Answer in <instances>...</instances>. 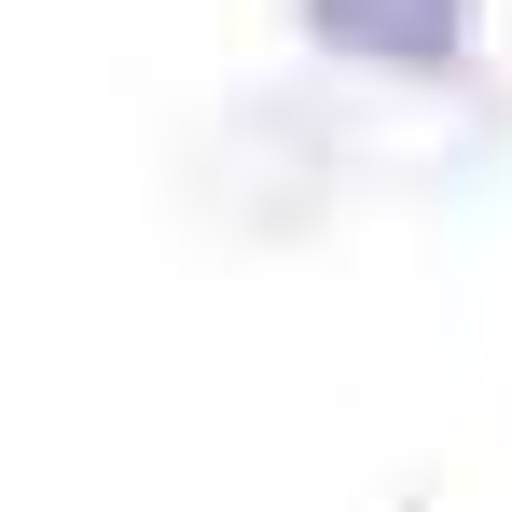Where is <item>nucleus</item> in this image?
<instances>
[{
	"instance_id": "f257e3e1",
	"label": "nucleus",
	"mask_w": 512,
	"mask_h": 512,
	"mask_svg": "<svg viewBox=\"0 0 512 512\" xmlns=\"http://www.w3.org/2000/svg\"><path fill=\"white\" fill-rule=\"evenodd\" d=\"M485 0H305V42L360 70H457Z\"/></svg>"
}]
</instances>
